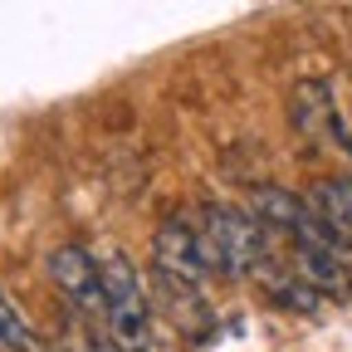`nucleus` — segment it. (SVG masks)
Masks as SVG:
<instances>
[{"mask_svg":"<svg viewBox=\"0 0 352 352\" xmlns=\"http://www.w3.org/2000/svg\"><path fill=\"white\" fill-rule=\"evenodd\" d=\"M152 264H157V279L201 289V279L210 270H206V259H201L196 226H191L186 215H166L162 226H157V235H152Z\"/></svg>","mask_w":352,"mask_h":352,"instance_id":"obj_3","label":"nucleus"},{"mask_svg":"<svg viewBox=\"0 0 352 352\" xmlns=\"http://www.w3.org/2000/svg\"><path fill=\"white\" fill-rule=\"evenodd\" d=\"M196 240H201V259L206 270L226 274V279H264V270L274 264V250H270V230L240 206H206L201 210V226H196Z\"/></svg>","mask_w":352,"mask_h":352,"instance_id":"obj_1","label":"nucleus"},{"mask_svg":"<svg viewBox=\"0 0 352 352\" xmlns=\"http://www.w3.org/2000/svg\"><path fill=\"white\" fill-rule=\"evenodd\" d=\"M0 347H6V352H39L34 328L25 323V314L10 303V294H6V289H0Z\"/></svg>","mask_w":352,"mask_h":352,"instance_id":"obj_7","label":"nucleus"},{"mask_svg":"<svg viewBox=\"0 0 352 352\" xmlns=\"http://www.w3.org/2000/svg\"><path fill=\"white\" fill-rule=\"evenodd\" d=\"M308 206H314L342 240H352V176H323V182L308 191Z\"/></svg>","mask_w":352,"mask_h":352,"instance_id":"obj_6","label":"nucleus"},{"mask_svg":"<svg viewBox=\"0 0 352 352\" xmlns=\"http://www.w3.org/2000/svg\"><path fill=\"white\" fill-rule=\"evenodd\" d=\"M50 279L54 289L78 308V314H98L103 318V279H98V259L83 245H59L50 254Z\"/></svg>","mask_w":352,"mask_h":352,"instance_id":"obj_4","label":"nucleus"},{"mask_svg":"<svg viewBox=\"0 0 352 352\" xmlns=\"http://www.w3.org/2000/svg\"><path fill=\"white\" fill-rule=\"evenodd\" d=\"M294 127L303 138H318V142H333V147H347L352 152V138L333 108V94L323 83H298L294 88Z\"/></svg>","mask_w":352,"mask_h":352,"instance_id":"obj_5","label":"nucleus"},{"mask_svg":"<svg viewBox=\"0 0 352 352\" xmlns=\"http://www.w3.org/2000/svg\"><path fill=\"white\" fill-rule=\"evenodd\" d=\"M103 279V328L118 352H152V303L142 289V274L122 250L98 254Z\"/></svg>","mask_w":352,"mask_h":352,"instance_id":"obj_2","label":"nucleus"}]
</instances>
